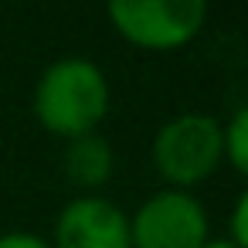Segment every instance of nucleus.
<instances>
[{
  "label": "nucleus",
  "mask_w": 248,
  "mask_h": 248,
  "mask_svg": "<svg viewBox=\"0 0 248 248\" xmlns=\"http://www.w3.org/2000/svg\"><path fill=\"white\" fill-rule=\"evenodd\" d=\"M112 89L102 72L85 55L55 58L34 82L31 109L45 133L58 140H75L85 133H99L102 119L109 116Z\"/></svg>",
  "instance_id": "nucleus-1"
},
{
  "label": "nucleus",
  "mask_w": 248,
  "mask_h": 248,
  "mask_svg": "<svg viewBox=\"0 0 248 248\" xmlns=\"http://www.w3.org/2000/svg\"><path fill=\"white\" fill-rule=\"evenodd\" d=\"M150 160L163 187L170 190H194L197 184L211 180L221 160V123L207 112H180L167 119L150 143Z\"/></svg>",
  "instance_id": "nucleus-2"
},
{
  "label": "nucleus",
  "mask_w": 248,
  "mask_h": 248,
  "mask_svg": "<svg viewBox=\"0 0 248 248\" xmlns=\"http://www.w3.org/2000/svg\"><path fill=\"white\" fill-rule=\"evenodd\" d=\"M106 17L126 45L163 55L201 34L207 0H106Z\"/></svg>",
  "instance_id": "nucleus-3"
},
{
  "label": "nucleus",
  "mask_w": 248,
  "mask_h": 248,
  "mask_svg": "<svg viewBox=\"0 0 248 248\" xmlns=\"http://www.w3.org/2000/svg\"><path fill=\"white\" fill-rule=\"evenodd\" d=\"M211 217L194 190H153L129 214V248H204Z\"/></svg>",
  "instance_id": "nucleus-4"
},
{
  "label": "nucleus",
  "mask_w": 248,
  "mask_h": 248,
  "mask_svg": "<svg viewBox=\"0 0 248 248\" xmlns=\"http://www.w3.org/2000/svg\"><path fill=\"white\" fill-rule=\"evenodd\" d=\"M51 248H129V211L106 194L72 197L51 224Z\"/></svg>",
  "instance_id": "nucleus-5"
},
{
  "label": "nucleus",
  "mask_w": 248,
  "mask_h": 248,
  "mask_svg": "<svg viewBox=\"0 0 248 248\" xmlns=\"http://www.w3.org/2000/svg\"><path fill=\"white\" fill-rule=\"evenodd\" d=\"M62 170L82 194H99L116 173V150L102 133H85V136L65 140Z\"/></svg>",
  "instance_id": "nucleus-6"
},
{
  "label": "nucleus",
  "mask_w": 248,
  "mask_h": 248,
  "mask_svg": "<svg viewBox=\"0 0 248 248\" xmlns=\"http://www.w3.org/2000/svg\"><path fill=\"white\" fill-rule=\"evenodd\" d=\"M221 160L234 173H248V106H238L228 123H221Z\"/></svg>",
  "instance_id": "nucleus-7"
},
{
  "label": "nucleus",
  "mask_w": 248,
  "mask_h": 248,
  "mask_svg": "<svg viewBox=\"0 0 248 248\" xmlns=\"http://www.w3.org/2000/svg\"><path fill=\"white\" fill-rule=\"evenodd\" d=\"M224 238L238 248H248V194L241 190L231 204V214H228V231Z\"/></svg>",
  "instance_id": "nucleus-8"
},
{
  "label": "nucleus",
  "mask_w": 248,
  "mask_h": 248,
  "mask_svg": "<svg viewBox=\"0 0 248 248\" xmlns=\"http://www.w3.org/2000/svg\"><path fill=\"white\" fill-rule=\"evenodd\" d=\"M0 248H51V245H48V238H41L34 231H4Z\"/></svg>",
  "instance_id": "nucleus-9"
},
{
  "label": "nucleus",
  "mask_w": 248,
  "mask_h": 248,
  "mask_svg": "<svg viewBox=\"0 0 248 248\" xmlns=\"http://www.w3.org/2000/svg\"><path fill=\"white\" fill-rule=\"evenodd\" d=\"M204 248H238V245H231L228 238H207V245Z\"/></svg>",
  "instance_id": "nucleus-10"
}]
</instances>
